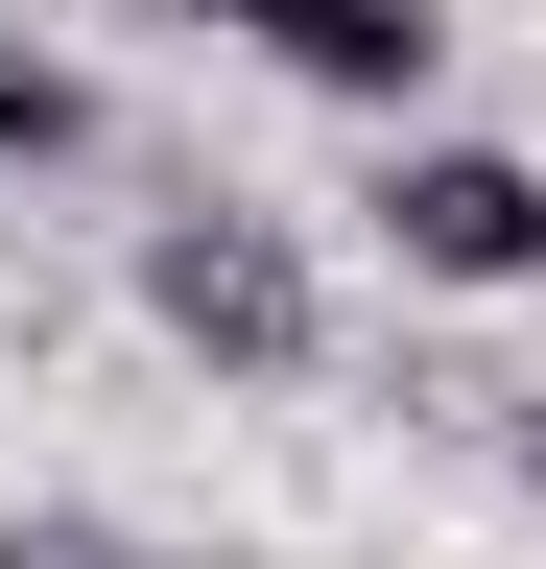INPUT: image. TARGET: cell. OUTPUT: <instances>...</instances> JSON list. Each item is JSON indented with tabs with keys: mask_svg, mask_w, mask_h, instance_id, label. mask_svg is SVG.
<instances>
[{
	"mask_svg": "<svg viewBox=\"0 0 546 569\" xmlns=\"http://www.w3.org/2000/svg\"><path fill=\"white\" fill-rule=\"evenodd\" d=\"M523 498H546V403H523Z\"/></svg>",
	"mask_w": 546,
	"mask_h": 569,
	"instance_id": "6",
	"label": "cell"
},
{
	"mask_svg": "<svg viewBox=\"0 0 546 569\" xmlns=\"http://www.w3.org/2000/svg\"><path fill=\"white\" fill-rule=\"evenodd\" d=\"M0 569H143L119 522H72V498H48V522H0Z\"/></svg>",
	"mask_w": 546,
	"mask_h": 569,
	"instance_id": "5",
	"label": "cell"
},
{
	"mask_svg": "<svg viewBox=\"0 0 546 569\" xmlns=\"http://www.w3.org/2000/svg\"><path fill=\"white\" fill-rule=\"evenodd\" d=\"M357 213H380L404 284H546V167H523V142H404Z\"/></svg>",
	"mask_w": 546,
	"mask_h": 569,
	"instance_id": "2",
	"label": "cell"
},
{
	"mask_svg": "<svg viewBox=\"0 0 546 569\" xmlns=\"http://www.w3.org/2000/svg\"><path fill=\"white\" fill-rule=\"evenodd\" d=\"M190 24H238L261 71H309V96H357V119H404L451 71V0H190Z\"/></svg>",
	"mask_w": 546,
	"mask_h": 569,
	"instance_id": "3",
	"label": "cell"
},
{
	"mask_svg": "<svg viewBox=\"0 0 546 569\" xmlns=\"http://www.w3.org/2000/svg\"><path fill=\"white\" fill-rule=\"evenodd\" d=\"M143 309L215 356V380H309V356H332V284H309V238H286V213H238V190L143 213Z\"/></svg>",
	"mask_w": 546,
	"mask_h": 569,
	"instance_id": "1",
	"label": "cell"
},
{
	"mask_svg": "<svg viewBox=\"0 0 546 569\" xmlns=\"http://www.w3.org/2000/svg\"><path fill=\"white\" fill-rule=\"evenodd\" d=\"M72 142H96V71H72V48H24V24H0V167H72Z\"/></svg>",
	"mask_w": 546,
	"mask_h": 569,
	"instance_id": "4",
	"label": "cell"
}]
</instances>
